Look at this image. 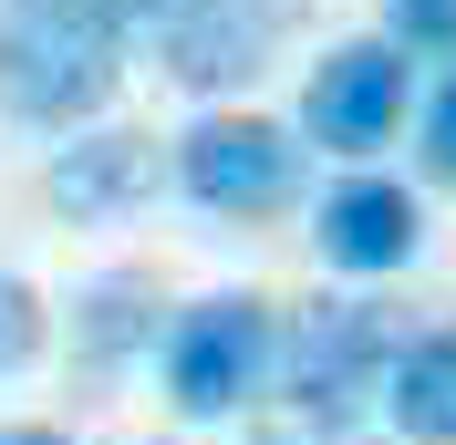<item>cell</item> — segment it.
<instances>
[{
    "instance_id": "1",
    "label": "cell",
    "mask_w": 456,
    "mask_h": 445,
    "mask_svg": "<svg viewBox=\"0 0 456 445\" xmlns=\"http://www.w3.org/2000/svg\"><path fill=\"white\" fill-rule=\"evenodd\" d=\"M125 84V31L104 0H0V114H21L42 135L84 125Z\"/></svg>"
},
{
    "instance_id": "2",
    "label": "cell",
    "mask_w": 456,
    "mask_h": 445,
    "mask_svg": "<svg viewBox=\"0 0 456 445\" xmlns=\"http://www.w3.org/2000/svg\"><path fill=\"white\" fill-rule=\"evenodd\" d=\"M384 362H395V332H384V311H373V301H301V311L281 321L270 384H281V404L312 425V435H342V425L373 415Z\"/></svg>"
},
{
    "instance_id": "3",
    "label": "cell",
    "mask_w": 456,
    "mask_h": 445,
    "mask_svg": "<svg viewBox=\"0 0 456 445\" xmlns=\"http://www.w3.org/2000/svg\"><path fill=\"white\" fill-rule=\"evenodd\" d=\"M270 352H281V311L259 290H208L167 321V404L187 425H239L270 393Z\"/></svg>"
},
{
    "instance_id": "4",
    "label": "cell",
    "mask_w": 456,
    "mask_h": 445,
    "mask_svg": "<svg viewBox=\"0 0 456 445\" xmlns=\"http://www.w3.org/2000/svg\"><path fill=\"white\" fill-rule=\"evenodd\" d=\"M176 187L198 197L208 218H270L301 187V145L270 114H198L176 135Z\"/></svg>"
},
{
    "instance_id": "5",
    "label": "cell",
    "mask_w": 456,
    "mask_h": 445,
    "mask_svg": "<svg viewBox=\"0 0 456 445\" xmlns=\"http://www.w3.org/2000/svg\"><path fill=\"white\" fill-rule=\"evenodd\" d=\"M404 114H415V62L373 31V42L322 53L312 93H301V135H312L322 156H373V145H395Z\"/></svg>"
},
{
    "instance_id": "6",
    "label": "cell",
    "mask_w": 456,
    "mask_h": 445,
    "mask_svg": "<svg viewBox=\"0 0 456 445\" xmlns=\"http://www.w3.org/2000/svg\"><path fill=\"white\" fill-rule=\"evenodd\" d=\"M312 239H322V259H332L342 279H395V270H415V249H426V207H415L404 176L353 166L312 207Z\"/></svg>"
},
{
    "instance_id": "7",
    "label": "cell",
    "mask_w": 456,
    "mask_h": 445,
    "mask_svg": "<svg viewBox=\"0 0 456 445\" xmlns=\"http://www.w3.org/2000/svg\"><path fill=\"white\" fill-rule=\"evenodd\" d=\"M270 31H281L270 0H198L187 21L156 31V62H167L187 93H239L259 62H270Z\"/></svg>"
},
{
    "instance_id": "8",
    "label": "cell",
    "mask_w": 456,
    "mask_h": 445,
    "mask_svg": "<svg viewBox=\"0 0 456 445\" xmlns=\"http://www.w3.org/2000/svg\"><path fill=\"white\" fill-rule=\"evenodd\" d=\"M156 176H167V156H156L145 135H125V125H94V135L53 145V207H62V218H84V228L145 207Z\"/></svg>"
},
{
    "instance_id": "9",
    "label": "cell",
    "mask_w": 456,
    "mask_h": 445,
    "mask_svg": "<svg viewBox=\"0 0 456 445\" xmlns=\"http://www.w3.org/2000/svg\"><path fill=\"white\" fill-rule=\"evenodd\" d=\"M373 404L395 415L404 445H456V321L395 342V362H384V393H373Z\"/></svg>"
},
{
    "instance_id": "10",
    "label": "cell",
    "mask_w": 456,
    "mask_h": 445,
    "mask_svg": "<svg viewBox=\"0 0 456 445\" xmlns=\"http://www.w3.org/2000/svg\"><path fill=\"white\" fill-rule=\"evenodd\" d=\"M62 332H73V352L104 373V362H125L145 332H156V290H145L135 270H114V279H94L84 301H73V321H62Z\"/></svg>"
},
{
    "instance_id": "11",
    "label": "cell",
    "mask_w": 456,
    "mask_h": 445,
    "mask_svg": "<svg viewBox=\"0 0 456 445\" xmlns=\"http://www.w3.org/2000/svg\"><path fill=\"white\" fill-rule=\"evenodd\" d=\"M42 342H53V301H42L21 270H0V384H11V373H31V362H42Z\"/></svg>"
},
{
    "instance_id": "12",
    "label": "cell",
    "mask_w": 456,
    "mask_h": 445,
    "mask_svg": "<svg viewBox=\"0 0 456 445\" xmlns=\"http://www.w3.org/2000/svg\"><path fill=\"white\" fill-rule=\"evenodd\" d=\"M384 42H395L404 62H415V53L456 62V0H384Z\"/></svg>"
},
{
    "instance_id": "13",
    "label": "cell",
    "mask_w": 456,
    "mask_h": 445,
    "mask_svg": "<svg viewBox=\"0 0 456 445\" xmlns=\"http://www.w3.org/2000/svg\"><path fill=\"white\" fill-rule=\"evenodd\" d=\"M415 156H426L436 187H456V62H446V84L415 104Z\"/></svg>"
},
{
    "instance_id": "14",
    "label": "cell",
    "mask_w": 456,
    "mask_h": 445,
    "mask_svg": "<svg viewBox=\"0 0 456 445\" xmlns=\"http://www.w3.org/2000/svg\"><path fill=\"white\" fill-rule=\"evenodd\" d=\"M187 11H198V0H104V21L125 31V42H156L167 21H187Z\"/></svg>"
},
{
    "instance_id": "15",
    "label": "cell",
    "mask_w": 456,
    "mask_h": 445,
    "mask_svg": "<svg viewBox=\"0 0 456 445\" xmlns=\"http://www.w3.org/2000/svg\"><path fill=\"white\" fill-rule=\"evenodd\" d=\"M0 445H73L62 425H0Z\"/></svg>"
}]
</instances>
